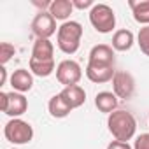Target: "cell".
<instances>
[{
	"instance_id": "1",
	"label": "cell",
	"mask_w": 149,
	"mask_h": 149,
	"mask_svg": "<svg viewBox=\"0 0 149 149\" xmlns=\"http://www.w3.org/2000/svg\"><path fill=\"white\" fill-rule=\"evenodd\" d=\"M107 126H109V132L114 137V140H121V142L132 140L137 132V121H135L133 114L128 111H121V109L109 114Z\"/></svg>"
},
{
	"instance_id": "2",
	"label": "cell",
	"mask_w": 149,
	"mask_h": 149,
	"mask_svg": "<svg viewBox=\"0 0 149 149\" xmlns=\"http://www.w3.org/2000/svg\"><path fill=\"white\" fill-rule=\"evenodd\" d=\"M81 37H83V25L77 21H65L60 25L58 33H56V44L61 53L65 54H74L77 53L81 46Z\"/></svg>"
},
{
	"instance_id": "3",
	"label": "cell",
	"mask_w": 149,
	"mask_h": 149,
	"mask_svg": "<svg viewBox=\"0 0 149 149\" xmlns=\"http://www.w3.org/2000/svg\"><path fill=\"white\" fill-rule=\"evenodd\" d=\"M90 23L98 33H111L116 26V14L107 4H95L90 11Z\"/></svg>"
},
{
	"instance_id": "4",
	"label": "cell",
	"mask_w": 149,
	"mask_h": 149,
	"mask_svg": "<svg viewBox=\"0 0 149 149\" xmlns=\"http://www.w3.org/2000/svg\"><path fill=\"white\" fill-rule=\"evenodd\" d=\"M4 137L14 146H23L33 139V128L30 123H26L19 118H13L4 126Z\"/></svg>"
},
{
	"instance_id": "5",
	"label": "cell",
	"mask_w": 149,
	"mask_h": 149,
	"mask_svg": "<svg viewBox=\"0 0 149 149\" xmlns=\"http://www.w3.org/2000/svg\"><path fill=\"white\" fill-rule=\"evenodd\" d=\"M0 109L11 118H19L26 112L28 100L23 93H18V91H11V93L0 91Z\"/></svg>"
},
{
	"instance_id": "6",
	"label": "cell",
	"mask_w": 149,
	"mask_h": 149,
	"mask_svg": "<svg viewBox=\"0 0 149 149\" xmlns=\"http://www.w3.org/2000/svg\"><path fill=\"white\" fill-rule=\"evenodd\" d=\"M83 77V68L77 61L74 60H63L56 65V79L60 84L67 86H76Z\"/></svg>"
},
{
	"instance_id": "7",
	"label": "cell",
	"mask_w": 149,
	"mask_h": 149,
	"mask_svg": "<svg viewBox=\"0 0 149 149\" xmlns=\"http://www.w3.org/2000/svg\"><path fill=\"white\" fill-rule=\"evenodd\" d=\"M32 32L37 39H49L56 32V19L49 14V11H39L32 21Z\"/></svg>"
},
{
	"instance_id": "8",
	"label": "cell",
	"mask_w": 149,
	"mask_h": 149,
	"mask_svg": "<svg viewBox=\"0 0 149 149\" xmlns=\"http://www.w3.org/2000/svg\"><path fill=\"white\" fill-rule=\"evenodd\" d=\"M135 91V79L130 72L118 70L112 77V93L118 98H130Z\"/></svg>"
},
{
	"instance_id": "9",
	"label": "cell",
	"mask_w": 149,
	"mask_h": 149,
	"mask_svg": "<svg viewBox=\"0 0 149 149\" xmlns=\"http://www.w3.org/2000/svg\"><path fill=\"white\" fill-rule=\"evenodd\" d=\"M84 72H86V77L91 83H97V84L112 81L114 74H116L112 65H93V63H88Z\"/></svg>"
},
{
	"instance_id": "10",
	"label": "cell",
	"mask_w": 149,
	"mask_h": 149,
	"mask_svg": "<svg viewBox=\"0 0 149 149\" xmlns=\"http://www.w3.org/2000/svg\"><path fill=\"white\" fill-rule=\"evenodd\" d=\"M88 63L93 65H112L114 67V49L109 44H97L88 54Z\"/></svg>"
},
{
	"instance_id": "11",
	"label": "cell",
	"mask_w": 149,
	"mask_h": 149,
	"mask_svg": "<svg viewBox=\"0 0 149 149\" xmlns=\"http://www.w3.org/2000/svg\"><path fill=\"white\" fill-rule=\"evenodd\" d=\"M11 86H13V91H18V93L30 91L32 86H33V76H32V72L26 70V68L14 70L13 76H11Z\"/></svg>"
},
{
	"instance_id": "12",
	"label": "cell",
	"mask_w": 149,
	"mask_h": 149,
	"mask_svg": "<svg viewBox=\"0 0 149 149\" xmlns=\"http://www.w3.org/2000/svg\"><path fill=\"white\" fill-rule=\"evenodd\" d=\"M60 95L63 97V100L68 104V107H70L72 111H74V109H77V107H81V105L86 102V91H84V88L79 86V84L63 88Z\"/></svg>"
},
{
	"instance_id": "13",
	"label": "cell",
	"mask_w": 149,
	"mask_h": 149,
	"mask_svg": "<svg viewBox=\"0 0 149 149\" xmlns=\"http://www.w3.org/2000/svg\"><path fill=\"white\" fill-rule=\"evenodd\" d=\"M47 11L54 19L65 23L70 18V14L74 13V4H72V0H53Z\"/></svg>"
},
{
	"instance_id": "14",
	"label": "cell",
	"mask_w": 149,
	"mask_h": 149,
	"mask_svg": "<svg viewBox=\"0 0 149 149\" xmlns=\"http://www.w3.org/2000/svg\"><path fill=\"white\" fill-rule=\"evenodd\" d=\"M54 46L49 39H37L33 47H32V58L33 60H40V61H49L54 60Z\"/></svg>"
},
{
	"instance_id": "15",
	"label": "cell",
	"mask_w": 149,
	"mask_h": 149,
	"mask_svg": "<svg viewBox=\"0 0 149 149\" xmlns=\"http://www.w3.org/2000/svg\"><path fill=\"white\" fill-rule=\"evenodd\" d=\"M133 44H135L133 32H130L126 28H121V30L114 32V35H112V49L125 53V51H130Z\"/></svg>"
},
{
	"instance_id": "16",
	"label": "cell",
	"mask_w": 149,
	"mask_h": 149,
	"mask_svg": "<svg viewBox=\"0 0 149 149\" xmlns=\"http://www.w3.org/2000/svg\"><path fill=\"white\" fill-rule=\"evenodd\" d=\"M95 105L100 112L111 114V112L118 111V97L112 91H100L95 97Z\"/></svg>"
},
{
	"instance_id": "17",
	"label": "cell",
	"mask_w": 149,
	"mask_h": 149,
	"mask_svg": "<svg viewBox=\"0 0 149 149\" xmlns=\"http://www.w3.org/2000/svg\"><path fill=\"white\" fill-rule=\"evenodd\" d=\"M133 19L144 26H149V0H130L128 2Z\"/></svg>"
},
{
	"instance_id": "18",
	"label": "cell",
	"mask_w": 149,
	"mask_h": 149,
	"mask_svg": "<svg viewBox=\"0 0 149 149\" xmlns=\"http://www.w3.org/2000/svg\"><path fill=\"white\" fill-rule=\"evenodd\" d=\"M47 111H49V114H51L53 118H56V119L67 118V116L72 112V109L68 107V104L63 100V97H61L60 93L49 98V104H47Z\"/></svg>"
},
{
	"instance_id": "19",
	"label": "cell",
	"mask_w": 149,
	"mask_h": 149,
	"mask_svg": "<svg viewBox=\"0 0 149 149\" xmlns=\"http://www.w3.org/2000/svg\"><path fill=\"white\" fill-rule=\"evenodd\" d=\"M28 67H30V72L33 74V76H39V77H47V76H51L53 72H56L54 60L40 61V60H33V58H30Z\"/></svg>"
},
{
	"instance_id": "20",
	"label": "cell",
	"mask_w": 149,
	"mask_h": 149,
	"mask_svg": "<svg viewBox=\"0 0 149 149\" xmlns=\"http://www.w3.org/2000/svg\"><path fill=\"white\" fill-rule=\"evenodd\" d=\"M137 44L140 47V51L149 56V26H142L137 33Z\"/></svg>"
},
{
	"instance_id": "21",
	"label": "cell",
	"mask_w": 149,
	"mask_h": 149,
	"mask_svg": "<svg viewBox=\"0 0 149 149\" xmlns=\"http://www.w3.org/2000/svg\"><path fill=\"white\" fill-rule=\"evenodd\" d=\"M14 53H16V49H14V46L11 42H2L0 44V63L6 65L14 56Z\"/></svg>"
},
{
	"instance_id": "22",
	"label": "cell",
	"mask_w": 149,
	"mask_h": 149,
	"mask_svg": "<svg viewBox=\"0 0 149 149\" xmlns=\"http://www.w3.org/2000/svg\"><path fill=\"white\" fill-rule=\"evenodd\" d=\"M133 149H149V133H140L133 142Z\"/></svg>"
},
{
	"instance_id": "23",
	"label": "cell",
	"mask_w": 149,
	"mask_h": 149,
	"mask_svg": "<svg viewBox=\"0 0 149 149\" xmlns=\"http://www.w3.org/2000/svg\"><path fill=\"white\" fill-rule=\"evenodd\" d=\"M72 4H74V9H81V11H84V9H93V0H72Z\"/></svg>"
},
{
	"instance_id": "24",
	"label": "cell",
	"mask_w": 149,
	"mask_h": 149,
	"mask_svg": "<svg viewBox=\"0 0 149 149\" xmlns=\"http://www.w3.org/2000/svg\"><path fill=\"white\" fill-rule=\"evenodd\" d=\"M107 149H133L128 142H121V140H112L107 144Z\"/></svg>"
},
{
	"instance_id": "25",
	"label": "cell",
	"mask_w": 149,
	"mask_h": 149,
	"mask_svg": "<svg viewBox=\"0 0 149 149\" xmlns=\"http://www.w3.org/2000/svg\"><path fill=\"white\" fill-rule=\"evenodd\" d=\"M0 74H2V79H0V86H4V84H6V79H7V72H6V68H4V67L0 68Z\"/></svg>"
},
{
	"instance_id": "26",
	"label": "cell",
	"mask_w": 149,
	"mask_h": 149,
	"mask_svg": "<svg viewBox=\"0 0 149 149\" xmlns=\"http://www.w3.org/2000/svg\"><path fill=\"white\" fill-rule=\"evenodd\" d=\"M13 149H14V147H13Z\"/></svg>"
}]
</instances>
